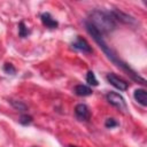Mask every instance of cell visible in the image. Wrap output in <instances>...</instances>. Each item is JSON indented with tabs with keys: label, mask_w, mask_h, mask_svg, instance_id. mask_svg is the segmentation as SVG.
<instances>
[{
	"label": "cell",
	"mask_w": 147,
	"mask_h": 147,
	"mask_svg": "<svg viewBox=\"0 0 147 147\" xmlns=\"http://www.w3.org/2000/svg\"><path fill=\"white\" fill-rule=\"evenodd\" d=\"M85 25H86V30H87V32L92 36V38L95 40V42L99 45V47L106 53V55L108 56V59H110L118 68H121V69H123L124 71H126L127 72V75H130V77L132 78V79H134V80H137V82H139V83H141V84H146V80L144 79V78H141L137 72H134L126 63H124L123 61H121L118 57H117V55L114 53V51L105 42V40H103V38H102V34H100L87 21L85 22Z\"/></svg>",
	"instance_id": "1"
},
{
	"label": "cell",
	"mask_w": 147,
	"mask_h": 147,
	"mask_svg": "<svg viewBox=\"0 0 147 147\" xmlns=\"http://www.w3.org/2000/svg\"><path fill=\"white\" fill-rule=\"evenodd\" d=\"M40 18H41L42 24H44L46 28H49V29H55V28H57V22L51 16L49 13H42L41 16H40Z\"/></svg>",
	"instance_id": "8"
},
{
	"label": "cell",
	"mask_w": 147,
	"mask_h": 147,
	"mask_svg": "<svg viewBox=\"0 0 147 147\" xmlns=\"http://www.w3.org/2000/svg\"><path fill=\"white\" fill-rule=\"evenodd\" d=\"M100 34L109 33L116 28V21L110 13L95 9L90 13L87 21Z\"/></svg>",
	"instance_id": "2"
},
{
	"label": "cell",
	"mask_w": 147,
	"mask_h": 147,
	"mask_svg": "<svg viewBox=\"0 0 147 147\" xmlns=\"http://www.w3.org/2000/svg\"><path fill=\"white\" fill-rule=\"evenodd\" d=\"M32 122V117L29 116V115H22L21 118H20V123L23 124V125H26V124H30Z\"/></svg>",
	"instance_id": "15"
},
{
	"label": "cell",
	"mask_w": 147,
	"mask_h": 147,
	"mask_svg": "<svg viewBox=\"0 0 147 147\" xmlns=\"http://www.w3.org/2000/svg\"><path fill=\"white\" fill-rule=\"evenodd\" d=\"M75 93L79 96H87V95H91L92 94V90L86 86V85H77L75 87Z\"/></svg>",
	"instance_id": "10"
},
{
	"label": "cell",
	"mask_w": 147,
	"mask_h": 147,
	"mask_svg": "<svg viewBox=\"0 0 147 147\" xmlns=\"http://www.w3.org/2000/svg\"><path fill=\"white\" fill-rule=\"evenodd\" d=\"M86 82L90 84V85H93V86H98V79L95 78V75L93 71H88L87 75H86Z\"/></svg>",
	"instance_id": "12"
},
{
	"label": "cell",
	"mask_w": 147,
	"mask_h": 147,
	"mask_svg": "<svg viewBox=\"0 0 147 147\" xmlns=\"http://www.w3.org/2000/svg\"><path fill=\"white\" fill-rule=\"evenodd\" d=\"M10 103H11V106H13V107H14L15 109H17V110H20V111H25V110L28 109L26 105H25V103H23L22 101L10 100Z\"/></svg>",
	"instance_id": "11"
},
{
	"label": "cell",
	"mask_w": 147,
	"mask_h": 147,
	"mask_svg": "<svg viewBox=\"0 0 147 147\" xmlns=\"http://www.w3.org/2000/svg\"><path fill=\"white\" fill-rule=\"evenodd\" d=\"M107 80H108L114 87H116V88L119 90V91H125V90L127 88V83H126L124 79L119 78L118 76H116V75H114V74H108V75H107Z\"/></svg>",
	"instance_id": "4"
},
{
	"label": "cell",
	"mask_w": 147,
	"mask_h": 147,
	"mask_svg": "<svg viewBox=\"0 0 147 147\" xmlns=\"http://www.w3.org/2000/svg\"><path fill=\"white\" fill-rule=\"evenodd\" d=\"M69 147H75V146H69Z\"/></svg>",
	"instance_id": "17"
},
{
	"label": "cell",
	"mask_w": 147,
	"mask_h": 147,
	"mask_svg": "<svg viewBox=\"0 0 147 147\" xmlns=\"http://www.w3.org/2000/svg\"><path fill=\"white\" fill-rule=\"evenodd\" d=\"M72 48L74 49H77V51H80L83 53H92V48L90 46V44L82 37H77L76 40L72 42Z\"/></svg>",
	"instance_id": "6"
},
{
	"label": "cell",
	"mask_w": 147,
	"mask_h": 147,
	"mask_svg": "<svg viewBox=\"0 0 147 147\" xmlns=\"http://www.w3.org/2000/svg\"><path fill=\"white\" fill-rule=\"evenodd\" d=\"M28 34H29V30L26 29L25 24H24L23 22H21V23L18 24V36L22 37V38H24V37H26Z\"/></svg>",
	"instance_id": "13"
},
{
	"label": "cell",
	"mask_w": 147,
	"mask_h": 147,
	"mask_svg": "<svg viewBox=\"0 0 147 147\" xmlns=\"http://www.w3.org/2000/svg\"><path fill=\"white\" fill-rule=\"evenodd\" d=\"M133 96H134V99H136V101L138 103H140L144 107L147 106V93H146V91L144 88L136 90L134 93H133Z\"/></svg>",
	"instance_id": "9"
},
{
	"label": "cell",
	"mask_w": 147,
	"mask_h": 147,
	"mask_svg": "<svg viewBox=\"0 0 147 147\" xmlns=\"http://www.w3.org/2000/svg\"><path fill=\"white\" fill-rule=\"evenodd\" d=\"M110 14H111L113 17L115 18V21L117 20V21H121V22H123V23H125V24H130V25L137 23L136 20H134L132 16H130L129 14H125V13L121 11L119 9H115V10H113Z\"/></svg>",
	"instance_id": "5"
},
{
	"label": "cell",
	"mask_w": 147,
	"mask_h": 147,
	"mask_svg": "<svg viewBox=\"0 0 147 147\" xmlns=\"http://www.w3.org/2000/svg\"><path fill=\"white\" fill-rule=\"evenodd\" d=\"M107 100H108V102L110 105H113L117 109H119V110H126L125 100H124V98L121 94H118L116 92H109L107 94Z\"/></svg>",
	"instance_id": "3"
},
{
	"label": "cell",
	"mask_w": 147,
	"mask_h": 147,
	"mask_svg": "<svg viewBox=\"0 0 147 147\" xmlns=\"http://www.w3.org/2000/svg\"><path fill=\"white\" fill-rule=\"evenodd\" d=\"M3 71H5L6 74L14 75V74L16 72V69H15V67H14L13 64H10V63H6V64L3 65Z\"/></svg>",
	"instance_id": "14"
},
{
	"label": "cell",
	"mask_w": 147,
	"mask_h": 147,
	"mask_svg": "<svg viewBox=\"0 0 147 147\" xmlns=\"http://www.w3.org/2000/svg\"><path fill=\"white\" fill-rule=\"evenodd\" d=\"M105 125H106V127L111 129V127H114V126H117V125H118V123H117L114 118H107V119H106V122H105Z\"/></svg>",
	"instance_id": "16"
},
{
	"label": "cell",
	"mask_w": 147,
	"mask_h": 147,
	"mask_svg": "<svg viewBox=\"0 0 147 147\" xmlns=\"http://www.w3.org/2000/svg\"><path fill=\"white\" fill-rule=\"evenodd\" d=\"M75 114H76L77 118L80 119V121H86V119L90 118V110H88L87 106L84 105V103H79V105L76 106Z\"/></svg>",
	"instance_id": "7"
}]
</instances>
